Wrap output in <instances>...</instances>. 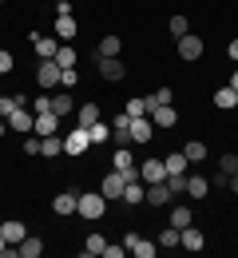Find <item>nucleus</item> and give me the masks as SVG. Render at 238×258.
I'll list each match as a JSON object with an SVG mask.
<instances>
[{
    "label": "nucleus",
    "instance_id": "1",
    "mask_svg": "<svg viewBox=\"0 0 238 258\" xmlns=\"http://www.w3.org/2000/svg\"><path fill=\"white\" fill-rule=\"evenodd\" d=\"M103 211H107L103 191H84L80 203H75V215H80V219H103Z\"/></svg>",
    "mask_w": 238,
    "mask_h": 258
},
{
    "label": "nucleus",
    "instance_id": "2",
    "mask_svg": "<svg viewBox=\"0 0 238 258\" xmlns=\"http://www.w3.org/2000/svg\"><path fill=\"white\" fill-rule=\"evenodd\" d=\"M88 147H92V135H88V127H71L68 135H64V155H75V159H80Z\"/></svg>",
    "mask_w": 238,
    "mask_h": 258
},
{
    "label": "nucleus",
    "instance_id": "3",
    "mask_svg": "<svg viewBox=\"0 0 238 258\" xmlns=\"http://www.w3.org/2000/svg\"><path fill=\"white\" fill-rule=\"evenodd\" d=\"M179 246L191 250V254H199V250L206 246V234L199 230V226H183V230H179Z\"/></svg>",
    "mask_w": 238,
    "mask_h": 258
},
{
    "label": "nucleus",
    "instance_id": "4",
    "mask_svg": "<svg viewBox=\"0 0 238 258\" xmlns=\"http://www.w3.org/2000/svg\"><path fill=\"white\" fill-rule=\"evenodd\" d=\"M60 72H64V68L56 64V60H40V68H36V84H40V88H56V84H60Z\"/></svg>",
    "mask_w": 238,
    "mask_h": 258
},
{
    "label": "nucleus",
    "instance_id": "5",
    "mask_svg": "<svg viewBox=\"0 0 238 258\" xmlns=\"http://www.w3.org/2000/svg\"><path fill=\"white\" fill-rule=\"evenodd\" d=\"M36 127V115L28 111V107H16L12 115H8V131H20V135H32Z\"/></svg>",
    "mask_w": 238,
    "mask_h": 258
},
{
    "label": "nucleus",
    "instance_id": "6",
    "mask_svg": "<svg viewBox=\"0 0 238 258\" xmlns=\"http://www.w3.org/2000/svg\"><path fill=\"white\" fill-rule=\"evenodd\" d=\"M179 56H183V60H199V56H203V36H195V32L179 36Z\"/></svg>",
    "mask_w": 238,
    "mask_h": 258
},
{
    "label": "nucleus",
    "instance_id": "7",
    "mask_svg": "<svg viewBox=\"0 0 238 258\" xmlns=\"http://www.w3.org/2000/svg\"><path fill=\"white\" fill-rule=\"evenodd\" d=\"M139 179H143V183H163V179H167V167H163V159L139 163Z\"/></svg>",
    "mask_w": 238,
    "mask_h": 258
},
{
    "label": "nucleus",
    "instance_id": "8",
    "mask_svg": "<svg viewBox=\"0 0 238 258\" xmlns=\"http://www.w3.org/2000/svg\"><path fill=\"white\" fill-rule=\"evenodd\" d=\"M123 187H127V179H123L119 171H111V175L100 183V191H103V199H107V203H111V199H123Z\"/></svg>",
    "mask_w": 238,
    "mask_h": 258
},
{
    "label": "nucleus",
    "instance_id": "9",
    "mask_svg": "<svg viewBox=\"0 0 238 258\" xmlns=\"http://www.w3.org/2000/svg\"><path fill=\"white\" fill-rule=\"evenodd\" d=\"M32 131L40 135V139H44V135H60V115H56V111H40Z\"/></svg>",
    "mask_w": 238,
    "mask_h": 258
},
{
    "label": "nucleus",
    "instance_id": "10",
    "mask_svg": "<svg viewBox=\"0 0 238 258\" xmlns=\"http://www.w3.org/2000/svg\"><path fill=\"white\" fill-rule=\"evenodd\" d=\"M171 199H175V195H171L167 179H163V183H147V199H143V203H151V207H167Z\"/></svg>",
    "mask_w": 238,
    "mask_h": 258
},
{
    "label": "nucleus",
    "instance_id": "11",
    "mask_svg": "<svg viewBox=\"0 0 238 258\" xmlns=\"http://www.w3.org/2000/svg\"><path fill=\"white\" fill-rule=\"evenodd\" d=\"M151 131H155L151 115H135L131 119V143H151Z\"/></svg>",
    "mask_w": 238,
    "mask_h": 258
},
{
    "label": "nucleus",
    "instance_id": "12",
    "mask_svg": "<svg viewBox=\"0 0 238 258\" xmlns=\"http://www.w3.org/2000/svg\"><path fill=\"white\" fill-rule=\"evenodd\" d=\"M100 76H103V80H111V84H119V80L127 76V68L119 64V56H107V60H100Z\"/></svg>",
    "mask_w": 238,
    "mask_h": 258
},
{
    "label": "nucleus",
    "instance_id": "13",
    "mask_svg": "<svg viewBox=\"0 0 238 258\" xmlns=\"http://www.w3.org/2000/svg\"><path fill=\"white\" fill-rule=\"evenodd\" d=\"M151 123H155V127H175V123H179V111H175V103L155 107V111H151Z\"/></svg>",
    "mask_w": 238,
    "mask_h": 258
},
{
    "label": "nucleus",
    "instance_id": "14",
    "mask_svg": "<svg viewBox=\"0 0 238 258\" xmlns=\"http://www.w3.org/2000/svg\"><path fill=\"white\" fill-rule=\"evenodd\" d=\"M0 234H4V242H8V246H20L28 230H24V223H16V219H8V223H0Z\"/></svg>",
    "mask_w": 238,
    "mask_h": 258
},
{
    "label": "nucleus",
    "instance_id": "15",
    "mask_svg": "<svg viewBox=\"0 0 238 258\" xmlns=\"http://www.w3.org/2000/svg\"><path fill=\"white\" fill-rule=\"evenodd\" d=\"M36 56L40 60H56V52H60V44H56V36H36Z\"/></svg>",
    "mask_w": 238,
    "mask_h": 258
},
{
    "label": "nucleus",
    "instance_id": "16",
    "mask_svg": "<svg viewBox=\"0 0 238 258\" xmlns=\"http://www.w3.org/2000/svg\"><path fill=\"white\" fill-rule=\"evenodd\" d=\"M75 203H80V195H75V191H60V195H56V203H52V211H56V215H75Z\"/></svg>",
    "mask_w": 238,
    "mask_h": 258
},
{
    "label": "nucleus",
    "instance_id": "17",
    "mask_svg": "<svg viewBox=\"0 0 238 258\" xmlns=\"http://www.w3.org/2000/svg\"><path fill=\"white\" fill-rule=\"evenodd\" d=\"M16 250H20V258H40L44 254V238H40V234H24V242H20Z\"/></svg>",
    "mask_w": 238,
    "mask_h": 258
},
{
    "label": "nucleus",
    "instance_id": "18",
    "mask_svg": "<svg viewBox=\"0 0 238 258\" xmlns=\"http://www.w3.org/2000/svg\"><path fill=\"white\" fill-rule=\"evenodd\" d=\"M143 199H147V183H143V179H139V183H127V187H123V203H127V207H139Z\"/></svg>",
    "mask_w": 238,
    "mask_h": 258
},
{
    "label": "nucleus",
    "instance_id": "19",
    "mask_svg": "<svg viewBox=\"0 0 238 258\" xmlns=\"http://www.w3.org/2000/svg\"><path fill=\"white\" fill-rule=\"evenodd\" d=\"M40 155H48V159L64 155V139H60V135H44V139H40Z\"/></svg>",
    "mask_w": 238,
    "mask_h": 258
},
{
    "label": "nucleus",
    "instance_id": "20",
    "mask_svg": "<svg viewBox=\"0 0 238 258\" xmlns=\"http://www.w3.org/2000/svg\"><path fill=\"white\" fill-rule=\"evenodd\" d=\"M214 107H222V111H230V107H238V92L230 88V84L214 92Z\"/></svg>",
    "mask_w": 238,
    "mask_h": 258
},
{
    "label": "nucleus",
    "instance_id": "21",
    "mask_svg": "<svg viewBox=\"0 0 238 258\" xmlns=\"http://www.w3.org/2000/svg\"><path fill=\"white\" fill-rule=\"evenodd\" d=\"M206 191H210V179H203V175H187V195H191V199H206Z\"/></svg>",
    "mask_w": 238,
    "mask_h": 258
},
{
    "label": "nucleus",
    "instance_id": "22",
    "mask_svg": "<svg viewBox=\"0 0 238 258\" xmlns=\"http://www.w3.org/2000/svg\"><path fill=\"white\" fill-rule=\"evenodd\" d=\"M163 167H167V175H187V167H191V163H187V155H183V151H175V155H167V159H163Z\"/></svg>",
    "mask_w": 238,
    "mask_h": 258
},
{
    "label": "nucleus",
    "instance_id": "23",
    "mask_svg": "<svg viewBox=\"0 0 238 258\" xmlns=\"http://www.w3.org/2000/svg\"><path fill=\"white\" fill-rule=\"evenodd\" d=\"M75 20L71 16H56V40H75Z\"/></svg>",
    "mask_w": 238,
    "mask_h": 258
},
{
    "label": "nucleus",
    "instance_id": "24",
    "mask_svg": "<svg viewBox=\"0 0 238 258\" xmlns=\"http://www.w3.org/2000/svg\"><path fill=\"white\" fill-rule=\"evenodd\" d=\"M119 48H123V40H119V36H103L96 52H100V60H107V56H119Z\"/></svg>",
    "mask_w": 238,
    "mask_h": 258
},
{
    "label": "nucleus",
    "instance_id": "25",
    "mask_svg": "<svg viewBox=\"0 0 238 258\" xmlns=\"http://www.w3.org/2000/svg\"><path fill=\"white\" fill-rule=\"evenodd\" d=\"M75 119H80V127H92V123L100 119V103H84V107L75 111Z\"/></svg>",
    "mask_w": 238,
    "mask_h": 258
},
{
    "label": "nucleus",
    "instance_id": "26",
    "mask_svg": "<svg viewBox=\"0 0 238 258\" xmlns=\"http://www.w3.org/2000/svg\"><path fill=\"white\" fill-rule=\"evenodd\" d=\"M103 246H107V238H103V234H88L84 254H88V258H103Z\"/></svg>",
    "mask_w": 238,
    "mask_h": 258
},
{
    "label": "nucleus",
    "instance_id": "27",
    "mask_svg": "<svg viewBox=\"0 0 238 258\" xmlns=\"http://www.w3.org/2000/svg\"><path fill=\"white\" fill-rule=\"evenodd\" d=\"M163 103H175V92H171V88H159L155 96H147V115H151L155 107H163Z\"/></svg>",
    "mask_w": 238,
    "mask_h": 258
},
{
    "label": "nucleus",
    "instance_id": "28",
    "mask_svg": "<svg viewBox=\"0 0 238 258\" xmlns=\"http://www.w3.org/2000/svg\"><path fill=\"white\" fill-rule=\"evenodd\" d=\"M167 223L175 226V230H183V226H191V223H195V215H191L187 207H175V211H171V219H167Z\"/></svg>",
    "mask_w": 238,
    "mask_h": 258
},
{
    "label": "nucleus",
    "instance_id": "29",
    "mask_svg": "<svg viewBox=\"0 0 238 258\" xmlns=\"http://www.w3.org/2000/svg\"><path fill=\"white\" fill-rule=\"evenodd\" d=\"M183 155H187V163H203V159H206V143H199V139H191V143L183 147Z\"/></svg>",
    "mask_w": 238,
    "mask_h": 258
},
{
    "label": "nucleus",
    "instance_id": "30",
    "mask_svg": "<svg viewBox=\"0 0 238 258\" xmlns=\"http://www.w3.org/2000/svg\"><path fill=\"white\" fill-rule=\"evenodd\" d=\"M88 135H92V143H107V139H111V123H103V119H96V123L88 127Z\"/></svg>",
    "mask_w": 238,
    "mask_h": 258
},
{
    "label": "nucleus",
    "instance_id": "31",
    "mask_svg": "<svg viewBox=\"0 0 238 258\" xmlns=\"http://www.w3.org/2000/svg\"><path fill=\"white\" fill-rule=\"evenodd\" d=\"M155 242H159L163 250H175V246H179V230L167 223V230H159V238H155Z\"/></svg>",
    "mask_w": 238,
    "mask_h": 258
},
{
    "label": "nucleus",
    "instance_id": "32",
    "mask_svg": "<svg viewBox=\"0 0 238 258\" xmlns=\"http://www.w3.org/2000/svg\"><path fill=\"white\" fill-rule=\"evenodd\" d=\"M155 250H159V242H151V238H139L135 246H131L135 258H155Z\"/></svg>",
    "mask_w": 238,
    "mask_h": 258
},
{
    "label": "nucleus",
    "instance_id": "33",
    "mask_svg": "<svg viewBox=\"0 0 238 258\" xmlns=\"http://www.w3.org/2000/svg\"><path fill=\"white\" fill-rule=\"evenodd\" d=\"M131 163H135V155H131L127 147H115V155H111V167H115V171H123V167H131Z\"/></svg>",
    "mask_w": 238,
    "mask_h": 258
},
{
    "label": "nucleus",
    "instance_id": "34",
    "mask_svg": "<svg viewBox=\"0 0 238 258\" xmlns=\"http://www.w3.org/2000/svg\"><path fill=\"white\" fill-rule=\"evenodd\" d=\"M123 111H127L131 119H135V115H147V96H135V99H127V107H123Z\"/></svg>",
    "mask_w": 238,
    "mask_h": 258
},
{
    "label": "nucleus",
    "instance_id": "35",
    "mask_svg": "<svg viewBox=\"0 0 238 258\" xmlns=\"http://www.w3.org/2000/svg\"><path fill=\"white\" fill-rule=\"evenodd\" d=\"M56 64H60V68H75V48L60 44V52H56Z\"/></svg>",
    "mask_w": 238,
    "mask_h": 258
},
{
    "label": "nucleus",
    "instance_id": "36",
    "mask_svg": "<svg viewBox=\"0 0 238 258\" xmlns=\"http://www.w3.org/2000/svg\"><path fill=\"white\" fill-rule=\"evenodd\" d=\"M191 32V24H187V16H171V36L179 40V36H187Z\"/></svg>",
    "mask_w": 238,
    "mask_h": 258
},
{
    "label": "nucleus",
    "instance_id": "37",
    "mask_svg": "<svg viewBox=\"0 0 238 258\" xmlns=\"http://www.w3.org/2000/svg\"><path fill=\"white\" fill-rule=\"evenodd\" d=\"M16 107H20V99H16V96H0V119H8Z\"/></svg>",
    "mask_w": 238,
    "mask_h": 258
},
{
    "label": "nucleus",
    "instance_id": "38",
    "mask_svg": "<svg viewBox=\"0 0 238 258\" xmlns=\"http://www.w3.org/2000/svg\"><path fill=\"white\" fill-rule=\"evenodd\" d=\"M71 107H75V103H71V96H56V99H52V111H56V115H68Z\"/></svg>",
    "mask_w": 238,
    "mask_h": 258
},
{
    "label": "nucleus",
    "instance_id": "39",
    "mask_svg": "<svg viewBox=\"0 0 238 258\" xmlns=\"http://www.w3.org/2000/svg\"><path fill=\"white\" fill-rule=\"evenodd\" d=\"M123 254H131L123 242H107V246H103V258H123Z\"/></svg>",
    "mask_w": 238,
    "mask_h": 258
},
{
    "label": "nucleus",
    "instance_id": "40",
    "mask_svg": "<svg viewBox=\"0 0 238 258\" xmlns=\"http://www.w3.org/2000/svg\"><path fill=\"white\" fill-rule=\"evenodd\" d=\"M167 187H171V195H183L187 191V175H167Z\"/></svg>",
    "mask_w": 238,
    "mask_h": 258
},
{
    "label": "nucleus",
    "instance_id": "41",
    "mask_svg": "<svg viewBox=\"0 0 238 258\" xmlns=\"http://www.w3.org/2000/svg\"><path fill=\"white\" fill-rule=\"evenodd\" d=\"M218 171H222V175H234L238 171V155H222V159H218Z\"/></svg>",
    "mask_w": 238,
    "mask_h": 258
},
{
    "label": "nucleus",
    "instance_id": "42",
    "mask_svg": "<svg viewBox=\"0 0 238 258\" xmlns=\"http://www.w3.org/2000/svg\"><path fill=\"white\" fill-rule=\"evenodd\" d=\"M75 84H80L75 68H64V72H60V88H75Z\"/></svg>",
    "mask_w": 238,
    "mask_h": 258
},
{
    "label": "nucleus",
    "instance_id": "43",
    "mask_svg": "<svg viewBox=\"0 0 238 258\" xmlns=\"http://www.w3.org/2000/svg\"><path fill=\"white\" fill-rule=\"evenodd\" d=\"M40 111H52V96H36L32 99V115H40Z\"/></svg>",
    "mask_w": 238,
    "mask_h": 258
},
{
    "label": "nucleus",
    "instance_id": "44",
    "mask_svg": "<svg viewBox=\"0 0 238 258\" xmlns=\"http://www.w3.org/2000/svg\"><path fill=\"white\" fill-rule=\"evenodd\" d=\"M24 151H28V155H40V135H28V139H24Z\"/></svg>",
    "mask_w": 238,
    "mask_h": 258
},
{
    "label": "nucleus",
    "instance_id": "45",
    "mask_svg": "<svg viewBox=\"0 0 238 258\" xmlns=\"http://www.w3.org/2000/svg\"><path fill=\"white\" fill-rule=\"evenodd\" d=\"M4 72H12V52L0 48V76H4Z\"/></svg>",
    "mask_w": 238,
    "mask_h": 258
},
{
    "label": "nucleus",
    "instance_id": "46",
    "mask_svg": "<svg viewBox=\"0 0 238 258\" xmlns=\"http://www.w3.org/2000/svg\"><path fill=\"white\" fill-rule=\"evenodd\" d=\"M119 175H123V179H127V183H139V167H135V163H131V167H123V171H119Z\"/></svg>",
    "mask_w": 238,
    "mask_h": 258
},
{
    "label": "nucleus",
    "instance_id": "47",
    "mask_svg": "<svg viewBox=\"0 0 238 258\" xmlns=\"http://www.w3.org/2000/svg\"><path fill=\"white\" fill-rule=\"evenodd\" d=\"M139 238H143V234H139V230H127V234H123V246H127V250H131V246H135Z\"/></svg>",
    "mask_w": 238,
    "mask_h": 258
},
{
    "label": "nucleus",
    "instance_id": "48",
    "mask_svg": "<svg viewBox=\"0 0 238 258\" xmlns=\"http://www.w3.org/2000/svg\"><path fill=\"white\" fill-rule=\"evenodd\" d=\"M56 16H71V0H56Z\"/></svg>",
    "mask_w": 238,
    "mask_h": 258
},
{
    "label": "nucleus",
    "instance_id": "49",
    "mask_svg": "<svg viewBox=\"0 0 238 258\" xmlns=\"http://www.w3.org/2000/svg\"><path fill=\"white\" fill-rule=\"evenodd\" d=\"M226 56H230V60L238 64V40H230V44H226Z\"/></svg>",
    "mask_w": 238,
    "mask_h": 258
},
{
    "label": "nucleus",
    "instance_id": "50",
    "mask_svg": "<svg viewBox=\"0 0 238 258\" xmlns=\"http://www.w3.org/2000/svg\"><path fill=\"white\" fill-rule=\"evenodd\" d=\"M226 187H230V191L238 195V171H234V175H230V183H226Z\"/></svg>",
    "mask_w": 238,
    "mask_h": 258
},
{
    "label": "nucleus",
    "instance_id": "51",
    "mask_svg": "<svg viewBox=\"0 0 238 258\" xmlns=\"http://www.w3.org/2000/svg\"><path fill=\"white\" fill-rule=\"evenodd\" d=\"M230 88H234V92H238V68H234V72H230Z\"/></svg>",
    "mask_w": 238,
    "mask_h": 258
},
{
    "label": "nucleus",
    "instance_id": "52",
    "mask_svg": "<svg viewBox=\"0 0 238 258\" xmlns=\"http://www.w3.org/2000/svg\"><path fill=\"white\" fill-rule=\"evenodd\" d=\"M8 254V242H4V234H0V258Z\"/></svg>",
    "mask_w": 238,
    "mask_h": 258
},
{
    "label": "nucleus",
    "instance_id": "53",
    "mask_svg": "<svg viewBox=\"0 0 238 258\" xmlns=\"http://www.w3.org/2000/svg\"><path fill=\"white\" fill-rule=\"evenodd\" d=\"M4 131H8V119H0V135H4Z\"/></svg>",
    "mask_w": 238,
    "mask_h": 258
}]
</instances>
